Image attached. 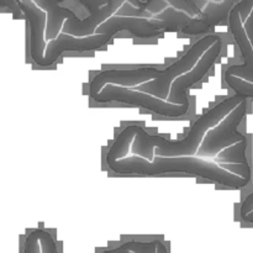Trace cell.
<instances>
[{"instance_id":"ba28073f","label":"cell","mask_w":253,"mask_h":253,"mask_svg":"<svg viewBox=\"0 0 253 253\" xmlns=\"http://www.w3.org/2000/svg\"><path fill=\"white\" fill-rule=\"evenodd\" d=\"M162 71L153 67H145L137 69H109L96 74L89 85V95L93 99L98 95L104 86L113 84V85L131 88L135 85H141L143 83L153 81L161 76Z\"/></svg>"},{"instance_id":"52a82bcc","label":"cell","mask_w":253,"mask_h":253,"mask_svg":"<svg viewBox=\"0 0 253 253\" xmlns=\"http://www.w3.org/2000/svg\"><path fill=\"white\" fill-rule=\"evenodd\" d=\"M222 49V41L221 39L217 40L204 54H203L202 59L198 62L197 66L188 73L183 74V76L178 77L174 79V82L170 85L169 94H168L167 100L173 104H182V105L189 108L190 101L189 95H188V90L192 88L194 84L200 82L203 77L211 69L216 59L219 58L220 53Z\"/></svg>"},{"instance_id":"7c38bea8","label":"cell","mask_w":253,"mask_h":253,"mask_svg":"<svg viewBox=\"0 0 253 253\" xmlns=\"http://www.w3.org/2000/svg\"><path fill=\"white\" fill-rule=\"evenodd\" d=\"M247 150V140L242 142L235 143L231 147L225 148L224 151L216 156V163H240V165H249L246 156Z\"/></svg>"},{"instance_id":"9a60e30c","label":"cell","mask_w":253,"mask_h":253,"mask_svg":"<svg viewBox=\"0 0 253 253\" xmlns=\"http://www.w3.org/2000/svg\"><path fill=\"white\" fill-rule=\"evenodd\" d=\"M37 232H39V239L40 244H41L42 253H58L56 242H54L53 237H52V235L49 232L41 229H37Z\"/></svg>"},{"instance_id":"9c48e42d","label":"cell","mask_w":253,"mask_h":253,"mask_svg":"<svg viewBox=\"0 0 253 253\" xmlns=\"http://www.w3.org/2000/svg\"><path fill=\"white\" fill-rule=\"evenodd\" d=\"M227 19H229V30L234 37L235 42L239 46L244 61H242V63L229 67L226 69L225 76L239 77V78L253 83V46L249 36H247L246 29H245L244 21L241 19V14H240L237 5L232 7Z\"/></svg>"},{"instance_id":"5bb4252c","label":"cell","mask_w":253,"mask_h":253,"mask_svg":"<svg viewBox=\"0 0 253 253\" xmlns=\"http://www.w3.org/2000/svg\"><path fill=\"white\" fill-rule=\"evenodd\" d=\"M230 88L235 91V94L241 95L246 99H253V83L235 76H225Z\"/></svg>"},{"instance_id":"ac0fdd59","label":"cell","mask_w":253,"mask_h":253,"mask_svg":"<svg viewBox=\"0 0 253 253\" xmlns=\"http://www.w3.org/2000/svg\"><path fill=\"white\" fill-rule=\"evenodd\" d=\"M253 210V192L250 195H247L246 199L244 200L241 205V210H240V215H241V219L244 216H246L249 212H251Z\"/></svg>"},{"instance_id":"ffe728a7","label":"cell","mask_w":253,"mask_h":253,"mask_svg":"<svg viewBox=\"0 0 253 253\" xmlns=\"http://www.w3.org/2000/svg\"><path fill=\"white\" fill-rule=\"evenodd\" d=\"M242 220H244V221H246V222H249V224H253V210L251 212H249L246 216L242 217Z\"/></svg>"},{"instance_id":"30bf717a","label":"cell","mask_w":253,"mask_h":253,"mask_svg":"<svg viewBox=\"0 0 253 253\" xmlns=\"http://www.w3.org/2000/svg\"><path fill=\"white\" fill-rule=\"evenodd\" d=\"M236 0H221L219 2H209L203 11V14L198 17H192L190 21L183 27L180 31L185 35H200L205 34L216 25L221 24V21L229 17L230 11L235 6Z\"/></svg>"},{"instance_id":"7a4b0ae2","label":"cell","mask_w":253,"mask_h":253,"mask_svg":"<svg viewBox=\"0 0 253 253\" xmlns=\"http://www.w3.org/2000/svg\"><path fill=\"white\" fill-rule=\"evenodd\" d=\"M108 167L118 174L158 175L165 173H187L195 177L205 178L230 188H244L251 179L235 174L224 169L215 161L204 160L197 156H179V157H161L155 156L151 161L140 156H128L118 161L106 162Z\"/></svg>"},{"instance_id":"e0dca14e","label":"cell","mask_w":253,"mask_h":253,"mask_svg":"<svg viewBox=\"0 0 253 253\" xmlns=\"http://www.w3.org/2000/svg\"><path fill=\"white\" fill-rule=\"evenodd\" d=\"M224 169L229 172L235 173V174L244 177L246 179H251V168L250 165H240V163H220Z\"/></svg>"},{"instance_id":"6da1fadb","label":"cell","mask_w":253,"mask_h":253,"mask_svg":"<svg viewBox=\"0 0 253 253\" xmlns=\"http://www.w3.org/2000/svg\"><path fill=\"white\" fill-rule=\"evenodd\" d=\"M246 98L235 94L220 101L193 124L188 135L183 140H168L162 136H152L146 132L141 126L130 125L135 135V138L131 143V151L133 155L146 158L151 162L155 160V156H161V157L195 156L208 131L221 123Z\"/></svg>"},{"instance_id":"2e32d148","label":"cell","mask_w":253,"mask_h":253,"mask_svg":"<svg viewBox=\"0 0 253 253\" xmlns=\"http://www.w3.org/2000/svg\"><path fill=\"white\" fill-rule=\"evenodd\" d=\"M24 253H42L37 230H34V231L30 232V235L25 240Z\"/></svg>"},{"instance_id":"4fadbf2b","label":"cell","mask_w":253,"mask_h":253,"mask_svg":"<svg viewBox=\"0 0 253 253\" xmlns=\"http://www.w3.org/2000/svg\"><path fill=\"white\" fill-rule=\"evenodd\" d=\"M101 253H157V240L150 242L128 241L114 250H106Z\"/></svg>"},{"instance_id":"d6986e66","label":"cell","mask_w":253,"mask_h":253,"mask_svg":"<svg viewBox=\"0 0 253 253\" xmlns=\"http://www.w3.org/2000/svg\"><path fill=\"white\" fill-rule=\"evenodd\" d=\"M157 253H168L167 247H166L162 242L158 241V240H157Z\"/></svg>"},{"instance_id":"5b68a950","label":"cell","mask_w":253,"mask_h":253,"mask_svg":"<svg viewBox=\"0 0 253 253\" xmlns=\"http://www.w3.org/2000/svg\"><path fill=\"white\" fill-rule=\"evenodd\" d=\"M96 103H111V101H118V103L130 104V105L142 106L157 115L169 116V118H177L183 116L188 113L189 108L182 105V104H173L168 100L161 99L152 94L145 93V91L135 90L125 86H119L109 84L104 86L103 90L93 98Z\"/></svg>"},{"instance_id":"8fae6325","label":"cell","mask_w":253,"mask_h":253,"mask_svg":"<svg viewBox=\"0 0 253 253\" xmlns=\"http://www.w3.org/2000/svg\"><path fill=\"white\" fill-rule=\"evenodd\" d=\"M32 1L47 12L46 39L53 40L59 32V30H61V25L63 22L57 16V11L61 7L62 2H64L66 0H32ZM78 1L81 2L83 0H78Z\"/></svg>"},{"instance_id":"277c9868","label":"cell","mask_w":253,"mask_h":253,"mask_svg":"<svg viewBox=\"0 0 253 253\" xmlns=\"http://www.w3.org/2000/svg\"><path fill=\"white\" fill-rule=\"evenodd\" d=\"M220 39L221 37L215 34L205 35V36L200 37L178 61L170 64L167 69L162 71V73H161L158 78L147 82V83L141 84L135 90L145 91V93L152 94V95L167 100L168 94H169L170 90V85L174 82V79L192 71L197 66L198 62L202 59L203 54Z\"/></svg>"},{"instance_id":"8992f818","label":"cell","mask_w":253,"mask_h":253,"mask_svg":"<svg viewBox=\"0 0 253 253\" xmlns=\"http://www.w3.org/2000/svg\"><path fill=\"white\" fill-rule=\"evenodd\" d=\"M246 114L247 99H245L221 123L208 131L195 156L204 160H211L225 148L231 147L235 143L246 141V136L239 131V126L241 125Z\"/></svg>"},{"instance_id":"3957f363","label":"cell","mask_w":253,"mask_h":253,"mask_svg":"<svg viewBox=\"0 0 253 253\" xmlns=\"http://www.w3.org/2000/svg\"><path fill=\"white\" fill-rule=\"evenodd\" d=\"M20 11L24 12L25 19L30 25V51L31 58L37 66L49 67L64 52H88L96 51L105 46L114 36L109 34H95L90 36L77 37L68 34H59L57 39L49 40L44 48V26L47 12L37 6L32 0H17Z\"/></svg>"}]
</instances>
